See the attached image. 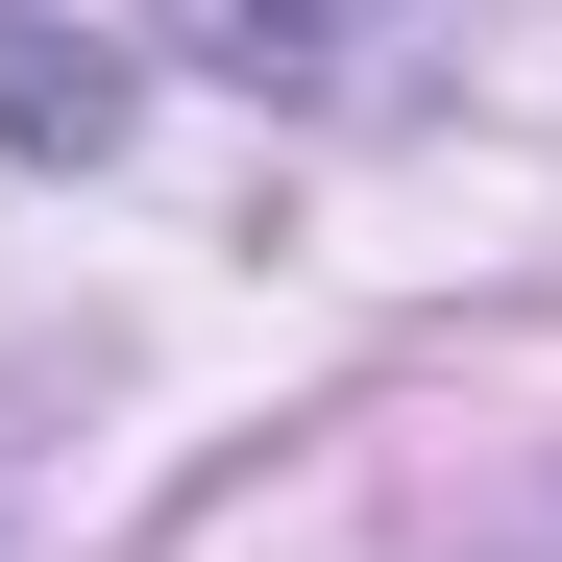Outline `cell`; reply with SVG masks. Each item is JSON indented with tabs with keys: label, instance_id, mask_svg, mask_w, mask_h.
Instances as JSON below:
<instances>
[{
	"label": "cell",
	"instance_id": "6da1fadb",
	"mask_svg": "<svg viewBox=\"0 0 562 562\" xmlns=\"http://www.w3.org/2000/svg\"><path fill=\"white\" fill-rule=\"evenodd\" d=\"M171 49L245 74V99H318V74H342V0H171Z\"/></svg>",
	"mask_w": 562,
	"mask_h": 562
}]
</instances>
